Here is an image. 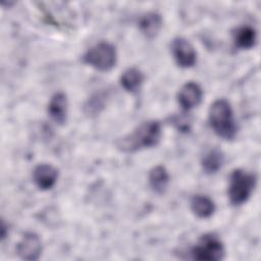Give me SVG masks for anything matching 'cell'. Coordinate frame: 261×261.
Masks as SVG:
<instances>
[{
	"instance_id": "cell-4",
	"label": "cell",
	"mask_w": 261,
	"mask_h": 261,
	"mask_svg": "<svg viewBox=\"0 0 261 261\" xmlns=\"http://www.w3.org/2000/svg\"><path fill=\"white\" fill-rule=\"evenodd\" d=\"M116 56V50L112 44L99 42L84 54L83 60L98 70L107 71L115 65Z\"/></svg>"
},
{
	"instance_id": "cell-15",
	"label": "cell",
	"mask_w": 261,
	"mask_h": 261,
	"mask_svg": "<svg viewBox=\"0 0 261 261\" xmlns=\"http://www.w3.org/2000/svg\"><path fill=\"white\" fill-rule=\"evenodd\" d=\"M192 211L200 218H208L215 211L214 202L205 195H195L191 200Z\"/></svg>"
},
{
	"instance_id": "cell-1",
	"label": "cell",
	"mask_w": 261,
	"mask_h": 261,
	"mask_svg": "<svg viewBox=\"0 0 261 261\" xmlns=\"http://www.w3.org/2000/svg\"><path fill=\"white\" fill-rule=\"evenodd\" d=\"M161 123L158 120H148L139 124L129 134L119 138L115 146L120 152L134 153L156 146L161 139Z\"/></svg>"
},
{
	"instance_id": "cell-10",
	"label": "cell",
	"mask_w": 261,
	"mask_h": 261,
	"mask_svg": "<svg viewBox=\"0 0 261 261\" xmlns=\"http://www.w3.org/2000/svg\"><path fill=\"white\" fill-rule=\"evenodd\" d=\"M67 98L64 93L54 94L48 103V114L52 120L58 124H62L67 116Z\"/></svg>"
},
{
	"instance_id": "cell-13",
	"label": "cell",
	"mask_w": 261,
	"mask_h": 261,
	"mask_svg": "<svg viewBox=\"0 0 261 261\" xmlns=\"http://www.w3.org/2000/svg\"><path fill=\"white\" fill-rule=\"evenodd\" d=\"M162 27V17L157 12H148L139 20V28L147 38H154Z\"/></svg>"
},
{
	"instance_id": "cell-3",
	"label": "cell",
	"mask_w": 261,
	"mask_h": 261,
	"mask_svg": "<svg viewBox=\"0 0 261 261\" xmlns=\"http://www.w3.org/2000/svg\"><path fill=\"white\" fill-rule=\"evenodd\" d=\"M257 177L255 174L243 169H234L229 176L228 198L232 205L239 206L246 203L251 197Z\"/></svg>"
},
{
	"instance_id": "cell-2",
	"label": "cell",
	"mask_w": 261,
	"mask_h": 261,
	"mask_svg": "<svg viewBox=\"0 0 261 261\" xmlns=\"http://www.w3.org/2000/svg\"><path fill=\"white\" fill-rule=\"evenodd\" d=\"M208 118L213 132L224 140H232L238 132L232 108L225 99L215 100L209 108Z\"/></svg>"
},
{
	"instance_id": "cell-8",
	"label": "cell",
	"mask_w": 261,
	"mask_h": 261,
	"mask_svg": "<svg viewBox=\"0 0 261 261\" xmlns=\"http://www.w3.org/2000/svg\"><path fill=\"white\" fill-rule=\"evenodd\" d=\"M202 97V88L197 83L188 82L179 89L177 102L184 111H190L200 104Z\"/></svg>"
},
{
	"instance_id": "cell-7",
	"label": "cell",
	"mask_w": 261,
	"mask_h": 261,
	"mask_svg": "<svg viewBox=\"0 0 261 261\" xmlns=\"http://www.w3.org/2000/svg\"><path fill=\"white\" fill-rule=\"evenodd\" d=\"M17 255L23 260H38L42 254V241L34 232H27L16 246Z\"/></svg>"
},
{
	"instance_id": "cell-5",
	"label": "cell",
	"mask_w": 261,
	"mask_h": 261,
	"mask_svg": "<svg viewBox=\"0 0 261 261\" xmlns=\"http://www.w3.org/2000/svg\"><path fill=\"white\" fill-rule=\"evenodd\" d=\"M193 259L201 261H219L224 258L225 250L220 239L213 233L202 236L191 251Z\"/></svg>"
},
{
	"instance_id": "cell-12",
	"label": "cell",
	"mask_w": 261,
	"mask_h": 261,
	"mask_svg": "<svg viewBox=\"0 0 261 261\" xmlns=\"http://www.w3.org/2000/svg\"><path fill=\"white\" fill-rule=\"evenodd\" d=\"M145 80L144 73L137 67L125 69L120 76L121 87L128 93H137Z\"/></svg>"
},
{
	"instance_id": "cell-11",
	"label": "cell",
	"mask_w": 261,
	"mask_h": 261,
	"mask_svg": "<svg viewBox=\"0 0 261 261\" xmlns=\"http://www.w3.org/2000/svg\"><path fill=\"white\" fill-rule=\"evenodd\" d=\"M234 45L241 49H251L256 45L257 33L250 25H242L232 33Z\"/></svg>"
},
{
	"instance_id": "cell-6",
	"label": "cell",
	"mask_w": 261,
	"mask_h": 261,
	"mask_svg": "<svg viewBox=\"0 0 261 261\" xmlns=\"http://www.w3.org/2000/svg\"><path fill=\"white\" fill-rule=\"evenodd\" d=\"M171 53L176 64L184 68L194 66L197 61V53L194 46L182 37L172 40Z\"/></svg>"
},
{
	"instance_id": "cell-14",
	"label": "cell",
	"mask_w": 261,
	"mask_h": 261,
	"mask_svg": "<svg viewBox=\"0 0 261 261\" xmlns=\"http://www.w3.org/2000/svg\"><path fill=\"white\" fill-rule=\"evenodd\" d=\"M149 184L155 193L162 194L168 187L169 174L163 165H156L150 170Z\"/></svg>"
},
{
	"instance_id": "cell-16",
	"label": "cell",
	"mask_w": 261,
	"mask_h": 261,
	"mask_svg": "<svg viewBox=\"0 0 261 261\" xmlns=\"http://www.w3.org/2000/svg\"><path fill=\"white\" fill-rule=\"evenodd\" d=\"M224 162V155L221 150L214 148L209 150L202 158L201 164L203 170L206 173H215L217 172Z\"/></svg>"
},
{
	"instance_id": "cell-9",
	"label": "cell",
	"mask_w": 261,
	"mask_h": 261,
	"mask_svg": "<svg viewBox=\"0 0 261 261\" xmlns=\"http://www.w3.org/2000/svg\"><path fill=\"white\" fill-rule=\"evenodd\" d=\"M57 169L50 164H39L35 167L33 171V180L35 185L42 191L52 189L57 181Z\"/></svg>"
}]
</instances>
